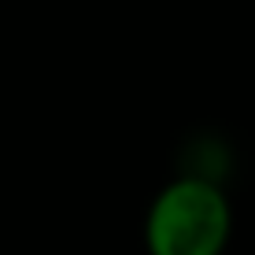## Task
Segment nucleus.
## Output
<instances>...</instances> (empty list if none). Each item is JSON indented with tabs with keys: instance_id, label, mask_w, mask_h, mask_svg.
Listing matches in <instances>:
<instances>
[{
	"instance_id": "nucleus-1",
	"label": "nucleus",
	"mask_w": 255,
	"mask_h": 255,
	"mask_svg": "<svg viewBox=\"0 0 255 255\" xmlns=\"http://www.w3.org/2000/svg\"><path fill=\"white\" fill-rule=\"evenodd\" d=\"M233 237V204L222 181L178 174L152 196L144 215L148 255H222Z\"/></svg>"
}]
</instances>
